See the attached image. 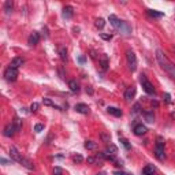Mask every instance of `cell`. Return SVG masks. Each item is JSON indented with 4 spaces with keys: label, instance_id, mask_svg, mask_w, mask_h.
<instances>
[{
    "label": "cell",
    "instance_id": "cell-1",
    "mask_svg": "<svg viewBox=\"0 0 175 175\" xmlns=\"http://www.w3.org/2000/svg\"><path fill=\"white\" fill-rule=\"evenodd\" d=\"M156 60H157V63L160 65V67L163 68L170 77L175 78V66H174V63L166 56V54L161 49L156 51Z\"/></svg>",
    "mask_w": 175,
    "mask_h": 175
},
{
    "label": "cell",
    "instance_id": "cell-2",
    "mask_svg": "<svg viewBox=\"0 0 175 175\" xmlns=\"http://www.w3.org/2000/svg\"><path fill=\"white\" fill-rule=\"evenodd\" d=\"M155 156L159 159V160H164L166 159V153H164V142L163 139L159 137L156 142V148H155Z\"/></svg>",
    "mask_w": 175,
    "mask_h": 175
},
{
    "label": "cell",
    "instance_id": "cell-3",
    "mask_svg": "<svg viewBox=\"0 0 175 175\" xmlns=\"http://www.w3.org/2000/svg\"><path fill=\"white\" fill-rule=\"evenodd\" d=\"M139 82H141V85H142L144 90H145V92H147L148 94H155V92H156V90H155L153 85H152V84H150L149 81H148L147 77H145L144 74L139 75Z\"/></svg>",
    "mask_w": 175,
    "mask_h": 175
},
{
    "label": "cell",
    "instance_id": "cell-4",
    "mask_svg": "<svg viewBox=\"0 0 175 175\" xmlns=\"http://www.w3.org/2000/svg\"><path fill=\"white\" fill-rule=\"evenodd\" d=\"M17 77H18V70H17V68H14V67L6 68V71H4V78H6V81L14 82L15 79H17Z\"/></svg>",
    "mask_w": 175,
    "mask_h": 175
},
{
    "label": "cell",
    "instance_id": "cell-5",
    "mask_svg": "<svg viewBox=\"0 0 175 175\" xmlns=\"http://www.w3.org/2000/svg\"><path fill=\"white\" fill-rule=\"evenodd\" d=\"M126 59H127V63H129V68L131 71H136V68H137L136 54H134L133 51H127V52H126Z\"/></svg>",
    "mask_w": 175,
    "mask_h": 175
},
{
    "label": "cell",
    "instance_id": "cell-6",
    "mask_svg": "<svg viewBox=\"0 0 175 175\" xmlns=\"http://www.w3.org/2000/svg\"><path fill=\"white\" fill-rule=\"evenodd\" d=\"M119 30H121L122 34H125V36H130L131 34V28H130L129 25H127V22L122 21L121 26H119Z\"/></svg>",
    "mask_w": 175,
    "mask_h": 175
},
{
    "label": "cell",
    "instance_id": "cell-7",
    "mask_svg": "<svg viewBox=\"0 0 175 175\" xmlns=\"http://www.w3.org/2000/svg\"><path fill=\"white\" fill-rule=\"evenodd\" d=\"M15 126L12 125V123H8V125H6V127H4V131H3V134L6 137H12L15 134Z\"/></svg>",
    "mask_w": 175,
    "mask_h": 175
},
{
    "label": "cell",
    "instance_id": "cell-8",
    "mask_svg": "<svg viewBox=\"0 0 175 175\" xmlns=\"http://www.w3.org/2000/svg\"><path fill=\"white\" fill-rule=\"evenodd\" d=\"M133 131H134L136 136H144V134L148 131V129H147V126H144L142 123H139V125L134 126V130H133Z\"/></svg>",
    "mask_w": 175,
    "mask_h": 175
},
{
    "label": "cell",
    "instance_id": "cell-9",
    "mask_svg": "<svg viewBox=\"0 0 175 175\" xmlns=\"http://www.w3.org/2000/svg\"><path fill=\"white\" fill-rule=\"evenodd\" d=\"M75 111H77V112H79V114H82V115H88L90 112L89 107H88L86 104H82V103H79V104H77V105H75Z\"/></svg>",
    "mask_w": 175,
    "mask_h": 175
},
{
    "label": "cell",
    "instance_id": "cell-10",
    "mask_svg": "<svg viewBox=\"0 0 175 175\" xmlns=\"http://www.w3.org/2000/svg\"><path fill=\"white\" fill-rule=\"evenodd\" d=\"M10 156H11V159H12L14 161H19V163H21L22 157H21V155H19L18 149H17L15 147H11L10 148Z\"/></svg>",
    "mask_w": 175,
    "mask_h": 175
},
{
    "label": "cell",
    "instance_id": "cell-11",
    "mask_svg": "<svg viewBox=\"0 0 175 175\" xmlns=\"http://www.w3.org/2000/svg\"><path fill=\"white\" fill-rule=\"evenodd\" d=\"M40 41V34L37 32H33L30 36H29V40H28V44L29 45H36L37 43Z\"/></svg>",
    "mask_w": 175,
    "mask_h": 175
},
{
    "label": "cell",
    "instance_id": "cell-12",
    "mask_svg": "<svg viewBox=\"0 0 175 175\" xmlns=\"http://www.w3.org/2000/svg\"><path fill=\"white\" fill-rule=\"evenodd\" d=\"M155 172H156V167L153 164H147L142 170L144 175H155Z\"/></svg>",
    "mask_w": 175,
    "mask_h": 175
},
{
    "label": "cell",
    "instance_id": "cell-13",
    "mask_svg": "<svg viewBox=\"0 0 175 175\" xmlns=\"http://www.w3.org/2000/svg\"><path fill=\"white\" fill-rule=\"evenodd\" d=\"M23 59L22 57H19V56H17V57H14L12 60H11V65H10V67H14V68H17L18 70V67H21L22 65H23Z\"/></svg>",
    "mask_w": 175,
    "mask_h": 175
},
{
    "label": "cell",
    "instance_id": "cell-14",
    "mask_svg": "<svg viewBox=\"0 0 175 175\" xmlns=\"http://www.w3.org/2000/svg\"><path fill=\"white\" fill-rule=\"evenodd\" d=\"M74 15V10H73L71 6H66L65 8H63V18L66 19H70Z\"/></svg>",
    "mask_w": 175,
    "mask_h": 175
},
{
    "label": "cell",
    "instance_id": "cell-15",
    "mask_svg": "<svg viewBox=\"0 0 175 175\" xmlns=\"http://www.w3.org/2000/svg\"><path fill=\"white\" fill-rule=\"evenodd\" d=\"M134 94H136V88H129V89L126 90V93H125V99H126V101H130L134 97Z\"/></svg>",
    "mask_w": 175,
    "mask_h": 175
},
{
    "label": "cell",
    "instance_id": "cell-16",
    "mask_svg": "<svg viewBox=\"0 0 175 175\" xmlns=\"http://www.w3.org/2000/svg\"><path fill=\"white\" fill-rule=\"evenodd\" d=\"M107 111H108V114L114 115V116H122V114H123L122 110H119V108H116V107H108Z\"/></svg>",
    "mask_w": 175,
    "mask_h": 175
},
{
    "label": "cell",
    "instance_id": "cell-17",
    "mask_svg": "<svg viewBox=\"0 0 175 175\" xmlns=\"http://www.w3.org/2000/svg\"><path fill=\"white\" fill-rule=\"evenodd\" d=\"M21 164L23 166V167H26L28 170H34V164H33V163L29 160V159H26V157H22Z\"/></svg>",
    "mask_w": 175,
    "mask_h": 175
},
{
    "label": "cell",
    "instance_id": "cell-18",
    "mask_svg": "<svg viewBox=\"0 0 175 175\" xmlns=\"http://www.w3.org/2000/svg\"><path fill=\"white\" fill-rule=\"evenodd\" d=\"M68 88H70V90H71L73 93H78L79 92V86H78V84H77V81H74V79L68 81Z\"/></svg>",
    "mask_w": 175,
    "mask_h": 175
},
{
    "label": "cell",
    "instance_id": "cell-19",
    "mask_svg": "<svg viewBox=\"0 0 175 175\" xmlns=\"http://www.w3.org/2000/svg\"><path fill=\"white\" fill-rule=\"evenodd\" d=\"M144 118H145V121H147L148 123H153L155 122V115L152 111H145V112H144Z\"/></svg>",
    "mask_w": 175,
    "mask_h": 175
},
{
    "label": "cell",
    "instance_id": "cell-20",
    "mask_svg": "<svg viewBox=\"0 0 175 175\" xmlns=\"http://www.w3.org/2000/svg\"><path fill=\"white\" fill-rule=\"evenodd\" d=\"M110 23L114 26V28H118V29H119V26H121L122 21H119V19L116 18V15H110Z\"/></svg>",
    "mask_w": 175,
    "mask_h": 175
},
{
    "label": "cell",
    "instance_id": "cell-21",
    "mask_svg": "<svg viewBox=\"0 0 175 175\" xmlns=\"http://www.w3.org/2000/svg\"><path fill=\"white\" fill-rule=\"evenodd\" d=\"M100 65H101V68H103L104 71H107L108 70V56L107 55H103L100 57Z\"/></svg>",
    "mask_w": 175,
    "mask_h": 175
},
{
    "label": "cell",
    "instance_id": "cell-22",
    "mask_svg": "<svg viewBox=\"0 0 175 175\" xmlns=\"http://www.w3.org/2000/svg\"><path fill=\"white\" fill-rule=\"evenodd\" d=\"M84 147H85L88 150H94L97 148V144L94 142V141H86V142L84 144Z\"/></svg>",
    "mask_w": 175,
    "mask_h": 175
},
{
    "label": "cell",
    "instance_id": "cell-23",
    "mask_svg": "<svg viewBox=\"0 0 175 175\" xmlns=\"http://www.w3.org/2000/svg\"><path fill=\"white\" fill-rule=\"evenodd\" d=\"M148 15L153 17V18H161L164 14H163V12H159V11H156V10H148Z\"/></svg>",
    "mask_w": 175,
    "mask_h": 175
},
{
    "label": "cell",
    "instance_id": "cell-24",
    "mask_svg": "<svg viewBox=\"0 0 175 175\" xmlns=\"http://www.w3.org/2000/svg\"><path fill=\"white\" fill-rule=\"evenodd\" d=\"M4 11H6V14H10L11 11H12V1H10V0H7L6 3H4Z\"/></svg>",
    "mask_w": 175,
    "mask_h": 175
},
{
    "label": "cell",
    "instance_id": "cell-25",
    "mask_svg": "<svg viewBox=\"0 0 175 175\" xmlns=\"http://www.w3.org/2000/svg\"><path fill=\"white\" fill-rule=\"evenodd\" d=\"M101 159H99V157H92V156H89L88 157V163L89 164H101Z\"/></svg>",
    "mask_w": 175,
    "mask_h": 175
},
{
    "label": "cell",
    "instance_id": "cell-26",
    "mask_svg": "<svg viewBox=\"0 0 175 175\" xmlns=\"http://www.w3.org/2000/svg\"><path fill=\"white\" fill-rule=\"evenodd\" d=\"M59 55H60L62 60H67V49H66L65 46H60V48H59Z\"/></svg>",
    "mask_w": 175,
    "mask_h": 175
},
{
    "label": "cell",
    "instance_id": "cell-27",
    "mask_svg": "<svg viewBox=\"0 0 175 175\" xmlns=\"http://www.w3.org/2000/svg\"><path fill=\"white\" fill-rule=\"evenodd\" d=\"M12 125L15 126V130H17V131H19V130L22 129V125H21V119H19L18 116H15V118H14V122H12Z\"/></svg>",
    "mask_w": 175,
    "mask_h": 175
},
{
    "label": "cell",
    "instance_id": "cell-28",
    "mask_svg": "<svg viewBox=\"0 0 175 175\" xmlns=\"http://www.w3.org/2000/svg\"><path fill=\"white\" fill-rule=\"evenodd\" d=\"M100 138H101V141H103V142H105V144H110V142H111V136H110V134H105V133H101Z\"/></svg>",
    "mask_w": 175,
    "mask_h": 175
},
{
    "label": "cell",
    "instance_id": "cell-29",
    "mask_svg": "<svg viewBox=\"0 0 175 175\" xmlns=\"http://www.w3.org/2000/svg\"><path fill=\"white\" fill-rule=\"evenodd\" d=\"M116 150H118V148L115 147L114 144H110V145H108V148H107V150H105V152H108V153H111V155H115V153H116Z\"/></svg>",
    "mask_w": 175,
    "mask_h": 175
},
{
    "label": "cell",
    "instance_id": "cell-30",
    "mask_svg": "<svg viewBox=\"0 0 175 175\" xmlns=\"http://www.w3.org/2000/svg\"><path fill=\"white\" fill-rule=\"evenodd\" d=\"M94 25H96L97 29H103L104 25H105V21H104L103 18H97V19H96V23H94Z\"/></svg>",
    "mask_w": 175,
    "mask_h": 175
},
{
    "label": "cell",
    "instance_id": "cell-31",
    "mask_svg": "<svg viewBox=\"0 0 175 175\" xmlns=\"http://www.w3.org/2000/svg\"><path fill=\"white\" fill-rule=\"evenodd\" d=\"M43 103H44V105H49V107H55V108H59L57 105H55V103H52V100L51 99H43Z\"/></svg>",
    "mask_w": 175,
    "mask_h": 175
},
{
    "label": "cell",
    "instance_id": "cell-32",
    "mask_svg": "<svg viewBox=\"0 0 175 175\" xmlns=\"http://www.w3.org/2000/svg\"><path fill=\"white\" fill-rule=\"evenodd\" d=\"M119 138H121V142H122V145L126 148V149H130V144H129V141L126 138H123V137H121V134H119Z\"/></svg>",
    "mask_w": 175,
    "mask_h": 175
},
{
    "label": "cell",
    "instance_id": "cell-33",
    "mask_svg": "<svg viewBox=\"0 0 175 175\" xmlns=\"http://www.w3.org/2000/svg\"><path fill=\"white\" fill-rule=\"evenodd\" d=\"M104 159L111 160V161H115V155H111V153H108V152H104Z\"/></svg>",
    "mask_w": 175,
    "mask_h": 175
},
{
    "label": "cell",
    "instance_id": "cell-34",
    "mask_svg": "<svg viewBox=\"0 0 175 175\" xmlns=\"http://www.w3.org/2000/svg\"><path fill=\"white\" fill-rule=\"evenodd\" d=\"M73 160H74L75 163H82V161H84V157L81 156V155H74V156H73Z\"/></svg>",
    "mask_w": 175,
    "mask_h": 175
},
{
    "label": "cell",
    "instance_id": "cell-35",
    "mask_svg": "<svg viewBox=\"0 0 175 175\" xmlns=\"http://www.w3.org/2000/svg\"><path fill=\"white\" fill-rule=\"evenodd\" d=\"M44 130V125H41V123H37L36 126H34V131L36 133H40Z\"/></svg>",
    "mask_w": 175,
    "mask_h": 175
},
{
    "label": "cell",
    "instance_id": "cell-36",
    "mask_svg": "<svg viewBox=\"0 0 175 175\" xmlns=\"http://www.w3.org/2000/svg\"><path fill=\"white\" fill-rule=\"evenodd\" d=\"M100 37L103 40H107V41H110V40L112 38V36H111V34H105V33H100Z\"/></svg>",
    "mask_w": 175,
    "mask_h": 175
},
{
    "label": "cell",
    "instance_id": "cell-37",
    "mask_svg": "<svg viewBox=\"0 0 175 175\" xmlns=\"http://www.w3.org/2000/svg\"><path fill=\"white\" fill-rule=\"evenodd\" d=\"M63 174V170L60 167H55L54 168V175H62Z\"/></svg>",
    "mask_w": 175,
    "mask_h": 175
},
{
    "label": "cell",
    "instance_id": "cell-38",
    "mask_svg": "<svg viewBox=\"0 0 175 175\" xmlns=\"http://www.w3.org/2000/svg\"><path fill=\"white\" fill-rule=\"evenodd\" d=\"M139 104H136V105H134V107H133V115H137L139 112Z\"/></svg>",
    "mask_w": 175,
    "mask_h": 175
},
{
    "label": "cell",
    "instance_id": "cell-39",
    "mask_svg": "<svg viewBox=\"0 0 175 175\" xmlns=\"http://www.w3.org/2000/svg\"><path fill=\"white\" fill-rule=\"evenodd\" d=\"M37 110H38V104H37V103H33L32 105H30V111H32V112H36Z\"/></svg>",
    "mask_w": 175,
    "mask_h": 175
},
{
    "label": "cell",
    "instance_id": "cell-40",
    "mask_svg": "<svg viewBox=\"0 0 175 175\" xmlns=\"http://www.w3.org/2000/svg\"><path fill=\"white\" fill-rule=\"evenodd\" d=\"M164 100L167 101V103H171V96H170L168 93H166V94H164Z\"/></svg>",
    "mask_w": 175,
    "mask_h": 175
},
{
    "label": "cell",
    "instance_id": "cell-41",
    "mask_svg": "<svg viewBox=\"0 0 175 175\" xmlns=\"http://www.w3.org/2000/svg\"><path fill=\"white\" fill-rule=\"evenodd\" d=\"M114 175H131V174H127V172H123V171H115Z\"/></svg>",
    "mask_w": 175,
    "mask_h": 175
},
{
    "label": "cell",
    "instance_id": "cell-42",
    "mask_svg": "<svg viewBox=\"0 0 175 175\" xmlns=\"http://www.w3.org/2000/svg\"><path fill=\"white\" fill-rule=\"evenodd\" d=\"M86 93H89V94H92V93H93V89L90 88V86H88V88H86Z\"/></svg>",
    "mask_w": 175,
    "mask_h": 175
},
{
    "label": "cell",
    "instance_id": "cell-43",
    "mask_svg": "<svg viewBox=\"0 0 175 175\" xmlns=\"http://www.w3.org/2000/svg\"><path fill=\"white\" fill-rule=\"evenodd\" d=\"M78 60H79V63H84V62H85V57H84V56H79Z\"/></svg>",
    "mask_w": 175,
    "mask_h": 175
},
{
    "label": "cell",
    "instance_id": "cell-44",
    "mask_svg": "<svg viewBox=\"0 0 175 175\" xmlns=\"http://www.w3.org/2000/svg\"><path fill=\"white\" fill-rule=\"evenodd\" d=\"M90 54H92V55H90V56H92L93 59H94V57H96V52H94V51H92V52H90Z\"/></svg>",
    "mask_w": 175,
    "mask_h": 175
},
{
    "label": "cell",
    "instance_id": "cell-45",
    "mask_svg": "<svg viewBox=\"0 0 175 175\" xmlns=\"http://www.w3.org/2000/svg\"><path fill=\"white\" fill-rule=\"evenodd\" d=\"M97 175H107V172H104V171H101V172H99Z\"/></svg>",
    "mask_w": 175,
    "mask_h": 175
},
{
    "label": "cell",
    "instance_id": "cell-46",
    "mask_svg": "<svg viewBox=\"0 0 175 175\" xmlns=\"http://www.w3.org/2000/svg\"><path fill=\"white\" fill-rule=\"evenodd\" d=\"M155 175H156V174H155Z\"/></svg>",
    "mask_w": 175,
    "mask_h": 175
}]
</instances>
